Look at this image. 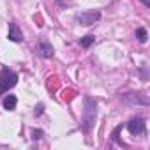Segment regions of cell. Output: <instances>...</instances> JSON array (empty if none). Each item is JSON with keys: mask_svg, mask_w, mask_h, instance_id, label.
Masks as SVG:
<instances>
[{"mask_svg": "<svg viewBox=\"0 0 150 150\" xmlns=\"http://www.w3.org/2000/svg\"><path fill=\"white\" fill-rule=\"evenodd\" d=\"M96 115H97V103L90 97L85 99V113H83V127L85 131H90L92 125H94V120H96Z\"/></svg>", "mask_w": 150, "mask_h": 150, "instance_id": "obj_1", "label": "cell"}, {"mask_svg": "<svg viewBox=\"0 0 150 150\" xmlns=\"http://www.w3.org/2000/svg\"><path fill=\"white\" fill-rule=\"evenodd\" d=\"M16 83H18V74L11 71L9 67H4L2 74H0V96L6 94L9 88H13Z\"/></svg>", "mask_w": 150, "mask_h": 150, "instance_id": "obj_2", "label": "cell"}, {"mask_svg": "<svg viewBox=\"0 0 150 150\" xmlns=\"http://www.w3.org/2000/svg\"><path fill=\"white\" fill-rule=\"evenodd\" d=\"M99 18H101V13H99V11H87V13H80V14L76 16V20H78L81 25H85V27L94 25Z\"/></svg>", "mask_w": 150, "mask_h": 150, "instance_id": "obj_3", "label": "cell"}, {"mask_svg": "<svg viewBox=\"0 0 150 150\" xmlns=\"http://www.w3.org/2000/svg\"><path fill=\"white\" fill-rule=\"evenodd\" d=\"M127 129H129V132L134 134V136L143 134V132H145V122H143V118H132V120L127 124Z\"/></svg>", "mask_w": 150, "mask_h": 150, "instance_id": "obj_4", "label": "cell"}, {"mask_svg": "<svg viewBox=\"0 0 150 150\" xmlns=\"http://www.w3.org/2000/svg\"><path fill=\"white\" fill-rule=\"evenodd\" d=\"M7 37H9V41H13V42H20V41L23 39V34H21V30L18 28L16 23H9V34H7Z\"/></svg>", "mask_w": 150, "mask_h": 150, "instance_id": "obj_5", "label": "cell"}, {"mask_svg": "<svg viewBox=\"0 0 150 150\" xmlns=\"http://www.w3.org/2000/svg\"><path fill=\"white\" fill-rule=\"evenodd\" d=\"M37 53H39L41 57H44V58H51V57H53V46H51L50 42H41V44L37 46Z\"/></svg>", "mask_w": 150, "mask_h": 150, "instance_id": "obj_6", "label": "cell"}, {"mask_svg": "<svg viewBox=\"0 0 150 150\" xmlns=\"http://www.w3.org/2000/svg\"><path fill=\"white\" fill-rule=\"evenodd\" d=\"M4 108L7 110V111H13V110H16V97L13 96V94H9V96H6L4 97Z\"/></svg>", "mask_w": 150, "mask_h": 150, "instance_id": "obj_7", "label": "cell"}, {"mask_svg": "<svg viewBox=\"0 0 150 150\" xmlns=\"http://www.w3.org/2000/svg\"><path fill=\"white\" fill-rule=\"evenodd\" d=\"M136 37H138V41H139V42H146L148 32H146L145 28H138V30H136Z\"/></svg>", "mask_w": 150, "mask_h": 150, "instance_id": "obj_8", "label": "cell"}, {"mask_svg": "<svg viewBox=\"0 0 150 150\" xmlns=\"http://www.w3.org/2000/svg\"><path fill=\"white\" fill-rule=\"evenodd\" d=\"M94 41H96V37H94V35H85V37L80 41V44H81L83 48H88L90 44H94Z\"/></svg>", "mask_w": 150, "mask_h": 150, "instance_id": "obj_9", "label": "cell"}, {"mask_svg": "<svg viewBox=\"0 0 150 150\" xmlns=\"http://www.w3.org/2000/svg\"><path fill=\"white\" fill-rule=\"evenodd\" d=\"M120 131H122V125H117L115 131L111 132V139H113V141H118V134H120Z\"/></svg>", "mask_w": 150, "mask_h": 150, "instance_id": "obj_10", "label": "cell"}, {"mask_svg": "<svg viewBox=\"0 0 150 150\" xmlns=\"http://www.w3.org/2000/svg\"><path fill=\"white\" fill-rule=\"evenodd\" d=\"M32 138H34V139H41V138H42V131H37V129L32 131Z\"/></svg>", "mask_w": 150, "mask_h": 150, "instance_id": "obj_11", "label": "cell"}, {"mask_svg": "<svg viewBox=\"0 0 150 150\" xmlns=\"http://www.w3.org/2000/svg\"><path fill=\"white\" fill-rule=\"evenodd\" d=\"M44 111V106L42 104H37V108H35V115H41Z\"/></svg>", "mask_w": 150, "mask_h": 150, "instance_id": "obj_12", "label": "cell"}, {"mask_svg": "<svg viewBox=\"0 0 150 150\" xmlns=\"http://www.w3.org/2000/svg\"><path fill=\"white\" fill-rule=\"evenodd\" d=\"M141 2H143V4H145L146 7H150V0H141Z\"/></svg>", "mask_w": 150, "mask_h": 150, "instance_id": "obj_13", "label": "cell"}]
</instances>
